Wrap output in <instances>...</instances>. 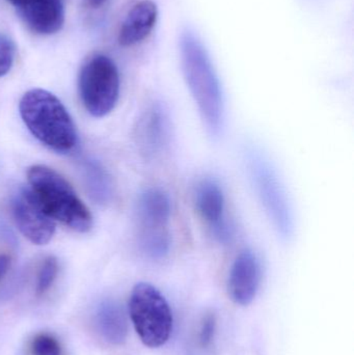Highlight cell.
<instances>
[{
    "label": "cell",
    "mask_w": 354,
    "mask_h": 355,
    "mask_svg": "<svg viewBox=\"0 0 354 355\" xmlns=\"http://www.w3.org/2000/svg\"><path fill=\"white\" fill-rule=\"evenodd\" d=\"M261 268L251 250L240 252L233 263L229 275L228 291L231 300L239 306H249L259 289Z\"/></svg>",
    "instance_id": "obj_10"
},
{
    "label": "cell",
    "mask_w": 354,
    "mask_h": 355,
    "mask_svg": "<svg viewBox=\"0 0 354 355\" xmlns=\"http://www.w3.org/2000/svg\"><path fill=\"white\" fill-rule=\"evenodd\" d=\"M158 20L157 4L153 0H141L132 6L118 31V43L132 47L145 41L155 28Z\"/></svg>",
    "instance_id": "obj_12"
},
{
    "label": "cell",
    "mask_w": 354,
    "mask_h": 355,
    "mask_svg": "<svg viewBox=\"0 0 354 355\" xmlns=\"http://www.w3.org/2000/svg\"><path fill=\"white\" fill-rule=\"evenodd\" d=\"M29 190L44 212L78 233L93 227V216L73 186L56 171L42 164L27 172Z\"/></svg>",
    "instance_id": "obj_3"
},
{
    "label": "cell",
    "mask_w": 354,
    "mask_h": 355,
    "mask_svg": "<svg viewBox=\"0 0 354 355\" xmlns=\"http://www.w3.org/2000/svg\"><path fill=\"white\" fill-rule=\"evenodd\" d=\"M170 122L161 106L155 105L148 110L141 127V137L147 151L161 154L170 141Z\"/></svg>",
    "instance_id": "obj_14"
},
{
    "label": "cell",
    "mask_w": 354,
    "mask_h": 355,
    "mask_svg": "<svg viewBox=\"0 0 354 355\" xmlns=\"http://www.w3.org/2000/svg\"><path fill=\"white\" fill-rule=\"evenodd\" d=\"M33 355H62V347L57 340L47 334H41L31 343Z\"/></svg>",
    "instance_id": "obj_16"
},
{
    "label": "cell",
    "mask_w": 354,
    "mask_h": 355,
    "mask_svg": "<svg viewBox=\"0 0 354 355\" xmlns=\"http://www.w3.org/2000/svg\"><path fill=\"white\" fill-rule=\"evenodd\" d=\"M8 1L12 2V4L16 6V4L18 3L19 0H8Z\"/></svg>",
    "instance_id": "obj_21"
},
{
    "label": "cell",
    "mask_w": 354,
    "mask_h": 355,
    "mask_svg": "<svg viewBox=\"0 0 354 355\" xmlns=\"http://www.w3.org/2000/svg\"><path fill=\"white\" fill-rule=\"evenodd\" d=\"M105 1H106V0H89V2H91V6H101V4Z\"/></svg>",
    "instance_id": "obj_20"
},
{
    "label": "cell",
    "mask_w": 354,
    "mask_h": 355,
    "mask_svg": "<svg viewBox=\"0 0 354 355\" xmlns=\"http://www.w3.org/2000/svg\"><path fill=\"white\" fill-rule=\"evenodd\" d=\"M180 55L183 74L204 126L210 137L218 139L224 123L222 87L203 44L189 29L181 33Z\"/></svg>",
    "instance_id": "obj_1"
},
{
    "label": "cell",
    "mask_w": 354,
    "mask_h": 355,
    "mask_svg": "<svg viewBox=\"0 0 354 355\" xmlns=\"http://www.w3.org/2000/svg\"><path fill=\"white\" fill-rule=\"evenodd\" d=\"M249 174L260 200L278 235L288 240L294 230L292 210L284 187L268 160L260 152L251 151L247 157Z\"/></svg>",
    "instance_id": "obj_6"
},
{
    "label": "cell",
    "mask_w": 354,
    "mask_h": 355,
    "mask_svg": "<svg viewBox=\"0 0 354 355\" xmlns=\"http://www.w3.org/2000/svg\"><path fill=\"white\" fill-rule=\"evenodd\" d=\"M170 200L163 190H145L139 200V218L141 225V245L148 256L162 259L170 248Z\"/></svg>",
    "instance_id": "obj_7"
},
{
    "label": "cell",
    "mask_w": 354,
    "mask_h": 355,
    "mask_svg": "<svg viewBox=\"0 0 354 355\" xmlns=\"http://www.w3.org/2000/svg\"><path fill=\"white\" fill-rule=\"evenodd\" d=\"M129 312L137 335L148 347H160L170 339L172 311L164 296L153 286L147 283L135 286Z\"/></svg>",
    "instance_id": "obj_4"
},
{
    "label": "cell",
    "mask_w": 354,
    "mask_h": 355,
    "mask_svg": "<svg viewBox=\"0 0 354 355\" xmlns=\"http://www.w3.org/2000/svg\"><path fill=\"white\" fill-rule=\"evenodd\" d=\"M57 272L58 262L55 257H48L42 264L37 275V289H35L37 295H43L50 289L54 279H56Z\"/></svg>",
    "instance_id": "obj_15"
},
{
    "label": "cell",
    "mask_w": 354,
    "mask_h": 355,
    "mask_svg": "<svg viewBox=\"0 0 354 355\" xmlns=\"http://www.w3.org/2000/svg\"><path fill=\"white\" fill-rule=\"evenodd\" d=\"M215 316L212 314L206 315L203 320L201 321L199 336H197L200 346L204 348V349L211 346L212 342H213L214 340V335H215Z\"/></svg>",
    "instance_id": "obj_18"
},
{
    "label": "cell",
    "mask_w": 354,
    "mask_h": 355,
    "mask_svg": "<svg viewBox=\"0 0 354 355\" xmlns=\"http://www.w3.org/2000/svg\"><path fill=\"white\" fill-rule=\"evenodd\" d=\"M16 6L29 28L39 35H53L64 26L62 0H19Z\"/></svg>",
    "instance_id": "obj_11"
},
{
    "label": "cell",
    "mask_w": 354,
    "mask_h": 355,
    "mask_svg": "<svg viewBox=\"0 0 354 355\" xmlns=\"http://www.w3.org/2000/svg\"><path fill=\"white\" fill-rule=\"evenodd\" d=\"M195 206L200 216L209 225L214 237L222 243L230 241L232 227L224 216V196L213 180L200 182L195 188Z\"/></svg>",
    "instance_id": "obj_9"
},
{
    "label": "cell",
    "mask_w": 354,
    "mask_h": 355,
    "mask_svg": "<svg viewBox=\"0 0 354 355\" xmlns=\"http://www.w3.org/2000/svg\"><path fill=\"white\" fill-rule=\"evenodd\" d=\"M79 93L91 116H107L116 107L120 94V75L114 60L103 54L87 60L79 75Z\"/></svg>",
    "instance_id": "obj_5"
},
{
    "label": "cell",
    "mask_w": 354,
    "mask_h": 355,
    "mask_svg": "<svg viewBox=\"0 0 354 355\" xmlns=\"http://www.w3.org/2000/svg\"><path fill=\"white\" fill-rule=\"evenodd\" d=\"M21 118L31 135L58 153H69L78 143L76 127L60 99L46 89H33L19 104Z\"/></svg>",
    "instance_id": "obj_2"
},
{
    "label": "cell",
    "mask_w": 354,
    "mask_h": 355,
    "mask_svg": "<svg viewBox=\"0 0 354 355\" xmlns=\"http://www.w3.org/2000/svg\"><path fill=\"white\" fill-rule=\"evenodd\" d=\"M12 215L17 227L35 245L49 243L55 234V221L48 216L29 188H22L12 200Z\"/></svg>",
    "instance_id": "obj_8"
},
{
    "label": "cell",
    "mask_w": 354,
    "mask_h": 355,
    "mask_svg": "<svg viewBox=\"0 0 354 355\" xmlns=\"http://www.w3.org/2000/svg\"><path fill=\"white\" fill-rule=\"evenodd\" d=\"M10 258L8 254H0V281L3 279L4 275L10 268Z\"/></svg>",
    "instance_id": "obj_19"
},
{
    "label": "cell",
    "mask_w": 354,
    "mask_h": 355,
    "mask_svg": "<svg viewBox=\"0 0 354 355\" xmlns=\"http://www.w3.org/2000/svg\"><path fill=\"white\" fill-rule=\"evenodd\" d=\"M95 322L100 335L108 343L121 345L126 341L128 325L120 304L104 302L96 313Z\"/></svg>",
    "instance_id": "obj_13"
},
{
    "label": "cell",
    "mask_w": 354,
    "mask_h": 355,
    "mask_svg": "<svg viewBox=\"0 0 354 355\" xmlns=\"http://www.w3.org/2000/svg\"><path fill=\"white\" fill-rule=\"evenodd\" d=\"M16 46L14 42L6 35L0 33V77L6 76L15 62Z\"/></svg>",
    "instance_id": "obj_17"
}]
</instances>
